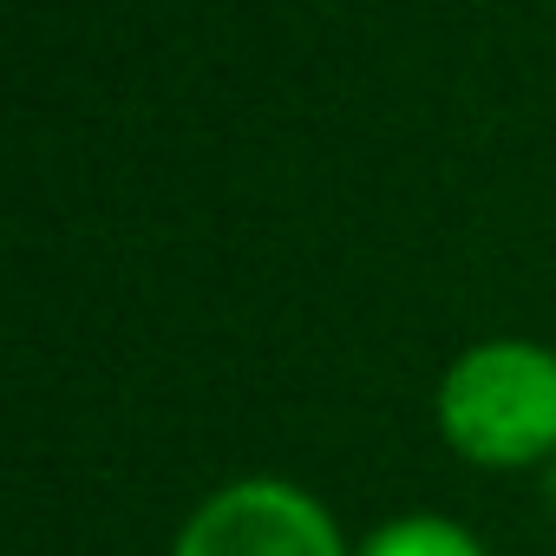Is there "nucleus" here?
I'll list each match as a JSON object with an SVG mask.
<instances>
[{"instance_id":"f03ea898","label":"nucleus","mask_w":556,"mask_h":556,"mask_svg":"<svg viewBox=\"0 0 556 556\" xmlns=\"http://www.w3.org/2000/svg\"><path fill=\"white\" fill-rule=\"evenodd\" d=\"M170 556H348V543L302 484L242 478L190 510Z\"/></svg>"},{"instance_id":"20e7f679","label":"nucleus","mask_w":556,"mask_h":556,"mask_svg":"<svg viewBox=\"0 0 556 556\" xmlns=\"http://www.w3.org/2000/svg\"><path fill=\"white\" fill-rule=\"evenodd\" d=\"M543 497H549V517H556V458H549V471H543Z\"/></svg>"},{"instance_id":"7ed1b4c3","label":"nucleus","mask_w":556,"mask_h":556,"mask_svg":"<svg viewBox=\"0 0 556 556\" xmlns=\"http://www.w3.org/2000/svg\"><path fill=\"white\" fill-rule=\"evenodd\" d=\"M354 556H484V543L452 517H393Z\"/></svg>"},{"instance_id":"f257e3e1","label":"nucleus","mask_w":556,"mask_h":556,"mask_svg":"<svg viewBox=\"0 0 556 556\" xmlns=\"http://www.w3.org/2000/svg\"><path fill=\"white\" fill-rule=\"evenodd\" d=\"M439 432L458 458L523 471L556 458V348L478 341L439 380Z\"/></svg>"}]
</instances>
